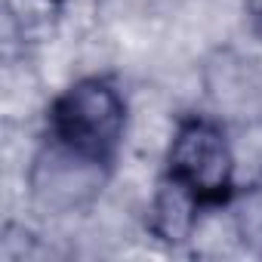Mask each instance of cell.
Returning <instances> with one entry per match:
<instances>
[{"label": "cell", "instance_id": "cell-1", "mask_svg": "<svg viewBox=\"0 0 262 262\" xmlns=\"http://www.w3.org/2000/svg\"><path fill=\"white\" fill-rule=\"evenodd\" d=\"M234 194V161L222 126L207 117L179 120L161 191L151 207V228L164 241H185L194 216L207 207H222Z\"/></svg>", "mask_w": 262, "mask_h": 262}, {"label": "cell", "instance_id": "cell-2", "mask_svg": "<svg viewBox=\"0 0 262 262\" xmlns=\"http://www.w3.org/2000/svg\"><path fill=\"white\" fill-rule=\"evenodd\" d=\"M126 105L105 77L71 83L47 111V139L56 158L83 170H108L120 151Z\"/></svg>", "mask_w": 262, "mask_h": 262}, {"label": "cell", "instance_id": "cell-3", "mask_svg": "<svg viewBox=\"0 0 262 262\" xmlns=\"http://www.w3.org/2000/svg\"><path fill=\"white\" fill-rule=\"evenodd\" d=\"M259 28H262V13H259Z\"/></svg>", "mask_w": 262, "mask_h": 262}]
</instances>
